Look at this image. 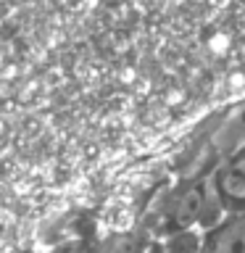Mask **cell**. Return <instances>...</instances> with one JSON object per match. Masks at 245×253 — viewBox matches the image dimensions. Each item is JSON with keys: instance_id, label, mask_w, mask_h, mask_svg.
<instances>
[{"instance_id": "cell-1", "label": "cell", "mask_w": 245, "mask_h": 253, "mask_svg": "<svg viewBox=\"0 0 245 253\" xmlns=\"http://www.w3.org/2000/svg\"><path fill=\"white\" fill-rule=\"evenodd\" d=\"M211 253H245V216L229 219L213 232Z\"/></svg>"}, {"instance_id": "cell-2", "label": "cell", "mask_w": 245, "mask_h": 253, "mask_svg": "<svg viewBox=\"0 0 245 253\" xmlns=\"http://www.w3.org/2000/svg\"><path fill=\"white\" fill-rule=\"evenodd\" d=\"M203 211H205V185H193L182 193L177 209H174V219H177L179 227H187L195 219H201Z\"/></svg>"}, {"instance_id": "cell-3", "label": "cell", "mask_w": 245, "mask_h": 253, "mask_svg": "<svg viewBox=\"0 0 245 253\" xmlns=\"http://www.w3.org/2000/svg\"><path fill=\"white\" fill-rule=\"evenodd\" d=\"M219 190L232 201H245V171L237 166V161L219 171Z\"/></svg>"}]
</instances>
